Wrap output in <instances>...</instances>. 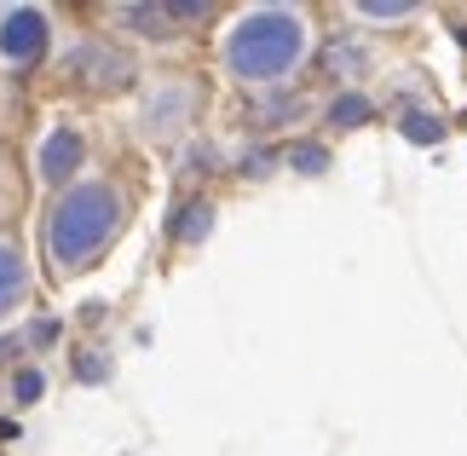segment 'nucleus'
<instances>
[{"mask_svg":"<svg viewBox=\"0 0 467 456\" xmlns=\"http://www.w3.org/2000/svg\"><path fill=\"white\" fill-rule=\"evenodd\" d=\"M300 52H306V24H300V12H289V6L248 12L243 24L225 35V69L237 81L272 87L300 64Z\"/></svg>","mask_w":467,"mask_h":456,"instance_id":"obj_1","label":"nucleus"},{"mask_svg":"<svg viewBox=\"0 0 467 456\" xmlns=\"http://www.w3.org/2000/svg\"><path fill=\"white\" fill-rule=\"evenodd\" d=\"M116 220H121L116 186H104V179L69 186V191L58 196V208H52V220H47V249H52V260H58L64 271L99 260V249L110 243Z\"/></svg>","mask_w":467,"mask_h":456,"instance_id":"obj_2","label":"nucleus"},{"mask_svg":"<svg viewBox=\"0 0 467 456\" xmlns=\"http://www.w3.org/2000/svg\"><path fill=\"white\" fill-rule=\"evenodd\" d=\"M41 52H47V17L35 6H17V12L0 17V58H6L12 69L41 64Z\"/></svg>","mask_w":467,"mask_h":456,"instance_id":"obj_3","label":"nucleus"},{"mask_svg":"<svg viewBox=\"0 0 467 456\" xmlns=\"http://www.w3.org/2000/svg\"><path fill=\"white\" fill-rule=\"evenodd\" d=\"M76 168H81V133L76 127H52L47 144H41V174L52 179V186H64Z\"/></svg>","mask_w":467,"mask_h":456,"instance_id":"obj_4","label":"nucleus"},{"mask_svg":"<svg viewBox=\"0 0 467 456\" xmlns=\"http://www.w3.org/2000/svg\"><path fill=\"white\" fill-rule=\"evenodd\" d=\"M24 289H29V266H24V254H17L12 243H0V318H6L17 301H24Z\"/></svg>","mask_w":467,"mask_h":456,"instance_id":"obj_5","label":"nucleus"},{"mask_svg":"<svg viewBox=\"0 0 467 456\" xmlns=\"http://www.w3.org/2000/svg\"><path fill=\"white\" fill-rule=\"evenodd\" d=\"M208 220H213V203H202V196H196V203L185 208V214H173V243H196V237L208 231Z\"/></svg>","mask_w":467,"mask_h":456,"instance_id":"obj_6","label":"nucleus"},{"mask_svg":"<svg viewBox=\"0 0 467 456\" xmlns=\"http://www.w3.org/2000/svg\"><path fill=\"white\" fill-rule=\"evenodd\" d=\"M404 139H410V144H439V139H444V122H439L433 111H410V116H404Z\"/></svg>","mask_w":467,"mask_h":456,"instance_id":"obj_7","label":"nucleus"},{"mask_svg":"<svg viewBox=\"0 0 467 456\" xmlns=\"http://www.w3.org/2000/svg\"><path fill=\"white\" fill-rule=\"evenodd\" d=\"M323 69H335V76H352V69H364V47L335 41L329 52H323Z\"/></svg>","mask_w":467,"mask_h":456,"instance_id":"obj_8","label":"nucleus"},{"mask_svg":"<svg viewBox=\"0 0 467 456\" xmlns=\"http://www.w3.org/2000/svg\"><path fill=\"white\" fill-rule=\"evenodd\" d=\"M329 116H335V127H358V122H369V99L364 93H340Z\"/></svg>","mask_w":467,"mask_h":456,"instance_id":"obj_9","label":"nucleus"},{"mask_svg":"<svg viewBox=\"0 0 467 456\" xmlns=\"http://www.w3.org/2000/svg\"><path fill=\"white\" fill-rule=\"evenodd\" d=\"M289 162H295L300 174H323V168H329V151H323V144H312V139H300L295 151H289Z\"/></svg>","mask_w":467,"mask_h":456,"instance_id":"obj_10","label":"nucleus"},{"mask_svg":"<svg viewBox=\"0 0 467 456\" xmlns=\"http://www.w3.org/2000/svg\"><path fill=\"white\" fill-rule=\"evenodd\" d=\"M41 393H47V376L41 370H17L12 376V398H17V405H35Z\"/></svg>","mask_w":467,"mask_h":456,"instance_id":"obj_11","label":"nucleus"},{"mask_svg":"<svg viewBox=\"0 0 467 456\" xmlns=\"http://www.w3.org/2000/svg\"><path fill=\"white\" fill-rule=\"evenodd\" d=\"M254 116H260V122H289V116H295V99H289V93H265V99L254 104Z\"/></svg>","mask_w":467,"mask_h":456,"instance_id":"obj_12","label":"nucleus"},{"mask_svg":"<svg viewBox=\"0 0 467 456\" xmlns=\"http://www.w3.org/2000/svg\"><path fill=\"white\" fill-rule=\"evenodd\" d=\"M410 12V0H364L358 6V17H375V24H392V17H404Z\"/></svg>","mask_w":467,"mask_h":456,"instance_id":"obj_13","label":"nucleus"},{"mask_svg":"<svg viewBox=\"0 0 467 456\" xmlns=\"http://www.w3.org/2000/svg\"><path fill=\"white\" fill-rule=\"evenodd\" d=\"M104 370H110V364H104V353H87V358H76V376H81V381H104Z\"/></svg>","mask_w":467,"mask_h":456,"instance_id":"obj_14","label":"nucleus"},{"mask_svg":"<svg viewBox=\"0 0 467 456\" xmlns=\"http://www.w3.org/2000/svg\"><path fill=\"white\" fill-rule=\"evenodd\" d=\"M24 341H29V346H52V341H58V318H41Z\"/></svg>","mask_w":467,"mask_h":456,"instance_id":"obj_15","label":"nucleus"},{"mask_svg":"<svg viewBox=\"0 0 467 456\" xmlns=\"http://www.w3.org/2000/svg\"><path fill=\"white\" fill-rule=\"evenodd\" d=\"M254 162H243V174H272V151H248Z\"/></svg>","mask_w":467,"mask_h":456,"instance_id":"obj_16","label":"nucleus"},{"mask_svg":"<svg viewBox=\"0 0 467 456\" xmlns=\"http://www.w3.org/2000/svg\"><path fill=\"white\" fill-rule=\"evenodd\" d=\"M17 353V335H0V358H12Z\"/></svg>","mask_w":467,"mask_h":456,"instance_id":"obj_17","label":"nucleus"}]
</instances>
